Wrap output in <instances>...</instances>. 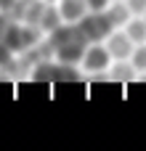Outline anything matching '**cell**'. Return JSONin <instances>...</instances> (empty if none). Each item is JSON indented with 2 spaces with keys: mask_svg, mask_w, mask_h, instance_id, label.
Here are the masks:
<instances>
[{
  "mask_svg": "<svg viewBox=\"0 0 146 151\" xmlns=\"http://www.w3.org/2000/svg\"><path fill=\"white\" fill-rule=\"evenodd\" d=\"M0 42L11 53H27V50H32L40 42V29L32 27V24H24V21H8Z\"/></svg>",
  "mask_w": 146,
  "mask_h": 151,
  "instance_id": "obj_1",
  "label": "cell"
},
{
  "mask_svg": "<svg viewBox=\"0 0 146 151\" xmlns=\"http://www.w3.org/2000/svg\"><path fill=\"white\" fill-rule=\"evenodd\" d=\"M74 27H77V32L85 37V42H104L106 35L114 29V27L109 24V19H106L104 11H85V13L74 21Z\"/></svg>",
  "mask_w": 146,
  "mask_h": 151,
  "instance_id": "obj_2",
  "label": "cell"
},
{
  "mask_svg": "<svg viewBox=\"0 0 146 151\" xmlns=\"http://www.w3.org/2000/svg\"><path fill=\"white\" fill-rule=\"evenodd\" d=\"M80 64H82V69H85L88 74H96V72H106V69H109L112 56H109L106 45H101V42H88V45H85V53H82V58H80Z\"/></svg>",
  "mask_w": 146,
  "mask_h": 151,
  "instance_id": "obj_3",
  "label": "cell"
},
{
  "mask_svg": "<svg viewBox=\"0 0 146 151\" xmlns=\"http://www.w3.org/2000/svg\"><path fill=\"white\" fill-rule=\"evenodd\" d=\"M85 37H72V40H66L64 45H59L56 50H53V58L59 61V64H80V58H82V53H85Z\"/></svg>",
  "mask_w": 146,
  "mask_h": 151,
  "instance_id": "obj_4",
  "label": "cell"
},
{
  "mask_svg": "<svg viewBox=\"0 0 146 151\" xmlns=\"http://www.w3.org/2000/svg\"><path fill=\"white\" fill-rule=\"evenodd\" d=\"M106 50H109L112 58H130V53H133V40H130L125 32L112 29V32L106 35Z\"/></svg>",
  "mask_w": 146,
  "mask_h": 151,
  "instance_id": "obj_5",
  "label": "cell"
},
{
  "mask_svg": "<svg viewBox=\"0 0 146 151\" xmlns=\"http://www.w3.org/2000/svg\"><path fill=\"white\" fill-rule=\"evenodd\" d=\"M109 80H114V82H133V80H138L136 74V69H133V64L128 61V58H117L114 64H109Z\"/></svg>",
  "mask_w": 146,
  "mask_h": 151,
  "instance_id": "obj_6",
  "label": "cell"
},
{
  "mask_svg": "<svg viewBox=\"0 0 146 151\" xmlns=\"http://www.w3.org/2000/svg\"><path fill=\"white\" fill-rule=\"evenodd\" d=\"M104 13H106V19H109V24L114 27V29H120V27H125V21L133 16L130 11H128V5H125V0H112L106 8H104Z\"/></svg>",
  "mask_w": 146,
  "mask_h": 151,
  "instance_id": "obj_7",
  "label": "cell"
},
{
  "mask_svg": "<svg viewBox=\"0 0 146 151\" xmlns=\"http://www.w3.org/2000/svg\"><path fill=\"white\" fill-rule=\"evenodd\" d=\"M59 16H61V21H66V24H74L88 8H85V0H59Z\"/></svg>",
  "mask_w": 146,
  "mask_h": 151,
  "instance_id": "obj_8",
  "label": "cell"
},
{
  "mask_svg": "<svg viewBox=\"0 0 146 151\" xmlns=\"http://www.w3.org/2000/svg\"><path fill=\"white\" fill-rule=\"evenodd\" d=\"M59 24H61L59 8H56V5H51V3H45V5H43L40 19H37V29H40V32H51V29H56Z\"/></svg>",
  "mask_w": 146,
  "mask_h": 151,
  "instance_id": "obj_9",
  "label": "cell"
},
{
  "mask_svg": "<svg viewBox=\"0 0 146 151\" xmlns=\"http://www.w3.org/2000/svg\"><path fill=\"white\" fill-rule=\"evenodd\" d=\"M122 32H125V35L133 40V45H138V42H146V21L141 19V16H136V19H128Z\"/></svg>",
  "mask_w": 146,
  "mask_h": 151,
  "instance_id": "obj_10",
  "label": "cell"
},
{
  "mask_svg": "<svg viewBox=\"0 0 146 151\" xmlns=\"http://www.w3.org/2000/svg\"><path fill=\"white\" fill-rule=\"evenodd\" d=\"M130 64L136 72H146V42L133 45V53H130Z\"/></svg>",
  "mask_w": 146,
  "mask_h": 151,
  "instance_id": "obj_11",
  "label": "cell"
},
{
  "mask_svg": "<svg viewBox=\"0 0 146 151\" xmlns=\"http://www.w3.org/2000/svg\"><path fill=\"white\" fill-rule=\"evenodd\" d=\"M125 5H128V11H130L133 16H141L146 11V0H125Z\"/></svg>",
  "mask_w": 146,
  "mask_h": 151,
  "instance_id": "obj_12",
  "label": "cell"
},
{
  "mask_svg": "<svg viewBox=\"0 0 146 151\" xmlns=\"http://www.w3.org/2000/svg\"><path fill=\"white\" fill-rule=\"evenodd\" d=\"M112 0H85V8L88 11H104Z\"/></svg>",
  "mask_w": 146,
  "mask_h": 151,
  "instance_id": "obj_13",
  "label": "cell"
},
{
  "mask_svg": "<svg viewBox=\"0 0 146 151\" xmlns=\"http://www.w3.org/2000/svg\"><path fill=\"white\" fill-rule=\"evenodd\" d=\"M11 61H13V53H11V50L0 42V66H8Z\"/></svg>",
  "mask_w": 146,
  "mask_h": 151,
  "instance_id": "obj_14",
  "label": "cell"
},
{
  "mask_svg": "<svg viewBox=\"0 0 146 151\" xmlns=\"http://www.w3.org/2000/svg\"><path fill=\"white\" fill-rule=\"evenodd\" d=\"M8 21H11V19H8L5 13H0V37H3V32H5V27H8Z\"/></svg>",
  "mask_w": 146,
  "mask_h": 151,
  "instance_id": "obj_15",
  "label": "cell"
},
{
  "mask_svg": "<svg viewBox=\"0 0 146 151\" xmlns=\"http://www.w3.org/2000/svg\"><path fill=\"white\" fill-rule=\"evenodd\" d=\"M11 5H13V0H0V13H5Z\"/></svg>",
  "mask_w": 146,
  "mask_h": 151,
  "instance_id": "obj_16",
  "label": "cell"
},
{
  "mask_svg": "<svg viewBox=\"0 0 146 151\" xmlns=\"http://www.w3.org/2000/svg\"><path fill=\"white\" fill-rule=\"evenodd\" d=\"M141 19H144V21H146V11H144V13H141Z\"/></svg>",
  "mask_w": 146,
  "mask_h": 151,
  "instance_id": "obj_17",
  "label": "cell"
},
{
  "mask_svg": "<svg viewBox=\"0 0 146 151\" xmlns=\"http://www.w3.org/2000/svg\"><path fill=\"white\" fill-rule=\"evenodd\" d=\"M45 3H53V0H45Z\"/></svg>",
  "mask_w": 146,
  "mask_h": 151,
  "instance_id": "obj_18",
  "label": "cell"
}]
</instances>
